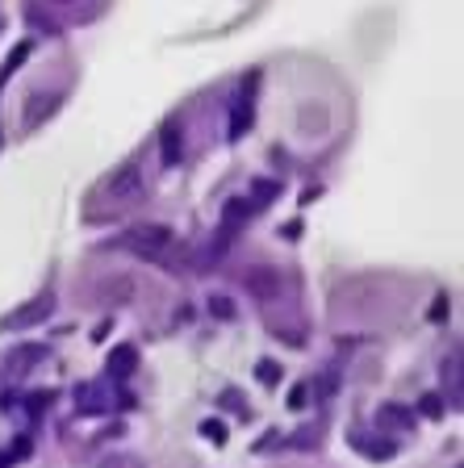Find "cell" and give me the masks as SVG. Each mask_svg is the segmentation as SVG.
I'll return each instance as SVG.
<instances>
[{
  "mask_svg": "<svg viewBox=\"0 0 464 468\" xmlns=\"http://www.w3.org/2000/svg\"><path fill=\"white\" fill-rule=\"evenodd\" d=\"M180 151H185V130H180L176 122H168V126H163V163H176Z\"/></svg>",
  "mask_w": 464,
  "mask_h": 468,
  "instance_id": "1",
  "label": "cell"
},
{
  "mask_svg": "<svg viewBox=\"0 0 464 468\" xmlns=\"http://www.w3.org/2000/svg\"><path fill=\"white\" fill-rule=\"evenodd\" d=\"M134 238H139L134 247H139V251H146V255H155L159 247H168V242H172V234L163 230V226H151V230H139Z\"/></svg>",
  "mask_w": 464,
  "mask_h": 468,
  "instance_id": "2",
  "label": "cell"
},
{
  "mask_svg": "<svg viewBox=\"0 0 464 468\" xmlns=\"http://www.w3.org/2000/svg\"><path fill=\"white\" fill-rule=\"evenodd\" d=\"M251 84H255V76H251ZM251 84H247V93L238 96V109H234L231 134H243V126H251Z\"/></svg>",
  "mask_w": 464,
  "mask_h": 468,
  "instance_id": "3",
  "label": "cell"
}]
</instances>
